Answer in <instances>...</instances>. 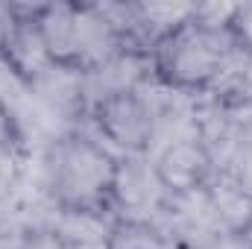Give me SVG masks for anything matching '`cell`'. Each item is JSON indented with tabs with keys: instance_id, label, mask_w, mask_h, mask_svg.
Listing matches in <instances>:
<instances>
[{
	"instance_id": "cell-1",
	"label": "cell",
	"mask_w": 252,
	"mask_h": 249,
	"mask_svg": "<svg viewBox=\"0 0 252 249\" xmlns=\"http://www.w3.org/2000/svg\"><path fill=\"white\" fill-rule=\"evenodd\" d=\"M229 47H220V32H208L202 27H185L170 38L164 53V67L176 82H205L217 73V64Z\"/></svg>"
},
{
	"instance_id": "cell-3",
	"label": "cell",
	"mask_w": 252,
	"mask_h": 249,
	"mask_svg": "<svg viewBox=\"0 0 252 249\" xmlns=\"http://www.w3.org/2000/svg\"><path fill=\"white\" fill-rule=\"evenodd\" d=\"M100 124L109 132V138L126 150H138L150 144L153 135V115L132 91L118 94L100 106Z\"/></svg>"
},
{
	"instance_id": "cell-8",
	"label": "cell",
	"mask_w": 252,
	"mask_h": 249,
	"mask_svg": "<svg viewBox=\"0 0 252 249\" xmlns=\"http://www.w3.org/2000/svg\"><path fill=\"white\" fill-rule=\"evenodd\" d=\"M208 205L217 214V220L226 223L229 229H244L252 223V199L232 179H223L217 187H211Z\"/></svg>"
},
{
	"instance_id": "cell-7",
	"label": "cell",
	"mask_w": 252,
	"mask_h": 249,
	"mask_svg": "<svg viewBox=\"0 0 252 249\" xmlns=\"http://www.w3.org/2000/svg\"><path fill=\"white\" fill-rule=\"evenodd\" d=\"M38 30L44 35L50 56H56V59L76 56V12L73 9H67V6L47 9L44 18L38 21Z\"/></svg>"
},
{
	"instance_id": "cell-9",
	"label": "cell",
	"mask_w": 252,
	"mask_h": 249,
	"mask_svg": "<svg viewBox=\"0 0 252 249\" xmlns=\"http://www.w3.org/2000/svg\"><path fill=\"white\" fill-rule=\"evenodd\" d=\"M150 173H147V167H141V161H126L124 167H118L115 170V190L121 193V199H124L126 205H144V202H150V196H153V187H150Z\"/></svg>"
},
{
	"instance_id": "cell-4",
	"label": "cell",
	"mask_w": 252,
	"mask_h": 249,
	"mask_svg": "<svg viewBox=\"0 0 252 249\" xmlns=\"http://www.w3.org/2000/svg\"><path fill=\"white\" fill-rule=\"evenodd\" d=\"M205 167H208V156L199 144L193 141H182V144H173L161 153L158 158V179L173 190H182L188 193L199 185V179L205 176Z\"/></svg>"
},
{
	"instance_id": "cell-12",
	"label": "cell",
	"mask_w": 252,
	"mask_h": 249,
	"mask_svg": "<svg viewBox=\"0 0 252 249\" xmlns=\"http://www.w3.org/2000/svg\"><path fill=\"white\" fill-rule=\"evenodd\" d=\"M247 235H250V244H252V223L247 226Z\"/></svg>"
},
{
	"instance_id": "cell-6",
	"label": "cell",
	"mask_w": 252,
	"mask_h": 249,
	"mask_svg": "<svg viewBox=\"0 0 252 249\" xmlns=\"http://www.w3.org/2000/svg\"><path fill=\"white\" fill-rule=\"evenodd\" d=\"M6 47H9V56H12L15 67L24 70V73H30L32 79H35V76L47 67V62H50V50H47V44H44L41 30H38V27H30V24H15V30H12V35H9Z\"/></svg>"
},
{
	"instance_id": "cell-11",
	"label": "cell",
	"mask_w": 252,
	"mask_h": 249,
	"mask_svg": "<svg viewBox=\"0 0 252 249\" xmlns=\"http://www.w3.org/2000/svg\"><path fill=\"white\" fill-rule=\"evenodd\" d=\"M67 249H112V247H109V241H91V244H76V247Z\"/></svg>"
},
{
	"instance_id": "cell-10",
	"label": "cell",
	"mask_w": 252,
	"mask_h": 249,
	"mask_svg": "<svg viewBox=\"0 0 252 249\" xmlns=\"http://www.w3.org/2000/svg\"><path fill=\"white\" fill-rule=\"evenodd\" d=\"M235 182H238V185H241V190H244V193L252 199V153L244 158V161H241V170H238V179H235Z\"/></svg>"
},
{
	"instance_id": "cell-2",
	"label": "cell",
	"mask_w": 252,
	"mask_h": 249,
	"mask_svg": "<svg viewBox=\"0 0 252 249\" xmlns=\"http://www.w3.org/2000/svg\"><path fill=\"white\" fill-rule=\"evenodd\" d=\"M59 173H62V187L73 199L94 196L106 182H115L112 161L88 141H76L64 147L59 158Z\"/></svg>"
},
{
	"instance_id": "cell-5",
	"label": "cell",
	"mask_w": 252,
	"mask_h": 249,
	"mask_svg": "<svg viewBox=\"0 0 252 249\" xmlns=\"http://www.w3.org/2000/svg\"><path fill=\"white\" fill-rule=\"evenodd\" d=\"M115 44H118L115 27L100 9L76 12V56L79 59L100 67V64L112 62Z\"/></svg>"
}]
</instances>
